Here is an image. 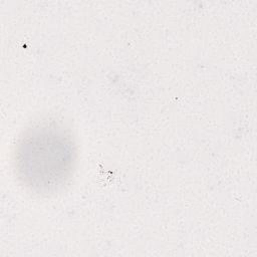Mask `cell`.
Returning <instances> with one entry per match:
<instances>
[{"label":"cell","instance_id":"cell-1","mask_svg":"<svg viewBox=\"0 0 257 257\" xmlns=\"http://www.w3.org/2000/svg\"><path fill=\"white\" fill-rule=\"evenodd\" d=\"M16 175L28 190L48 195L72 176L76 146L68 130L55 121L38 123L19 139L15 151Z\"/></svg>","mask_w":257,"mask_h":257}]
</instances>
